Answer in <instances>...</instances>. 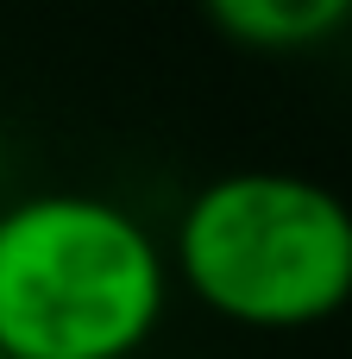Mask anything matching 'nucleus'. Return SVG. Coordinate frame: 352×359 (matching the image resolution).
<instances>
[{
    "label": "nucleus",
    "instance_id": "f257e3e1",
    "mask_svg": "<svg viewBox=\"0 0 352 359\" xmlns=\"http://www.w3.org/2000/svg\"><path fill=\"white\" fill-rule=\"evenodd\" d=\"M170 259L101 196L44 189L0 208V353L132 359L164 322Z\"/></svg>",
    "mask_w": 352,
    "mask_h": 359
},
{
    "label": "nucleus",
    "instance_id": "f03ea898",
    "mask_svg": "<svg viewBox=\"0 0 352 359\" xmlns=\"http://www.w3.org/2000/svg\"><path fill=\"white\" fill-rule=\"evenodd\" d=\"M170 265L239 328H315L352 303V208L315 177L233 170L189 196Z\"/></svg>",
    "mask_w": 352,
    "mask_h": 359
},
{
    "label": "nucleus",
    "instance_id": "7ed1b4c3",
    "mask_svg": "<svg viewBox=\"0 0 352 359\" xmlns=\"http://www.w3.org/2000/svg\"><path fill=\"white\" fill-rule=\"evenodd\" d=\"M214 25L246 50H309L328 32L352 25L346 0H220Z\"/></svg>",
    "mask_w": 352,
    "mask_h": 359
},
{
    "label": "nucleus",
    "instance_id": "20e7f679",
    "mask_svg": "<svg viewBox=\"0 0 352 359\" xmlns=\"http://www.w3.org/2000/svg\"><path fill=\"white\" fill-rule=\"evenodd\" d=\"M0 359H6V353H0Z\"/></svg>",
    "mask_w": 352,
    "mask_h": 359
}]
</instances>
